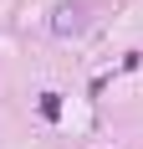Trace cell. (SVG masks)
<instances>
[{"mask_svg":"<svg viewBox=\"0 0 143 149\" xmlns=\"http://www.w3.org/2000/svg\"><path fill=\"white\" fill-rule=\"evenodd\" d=\"M82 21H87V5H67V10H56V31L67 36V31H82Z\"/></svg>","mask_w":143,"mask_h":149,"instance_id":"6da1fadb","label":"cell"},{"mask_svg":"<svg viewBox=\"0 0 143 149\" xmlns=\"http://www.w3.org/2000/svg\"><path fill=\"white\" fill-rule=\"evenodd\" d=\"M41 113H46V118H56V113H61V103H56V93H46V98H41Z\"/></svg>","mask_w":143,"mask_h":149,"instance_id":"7a4b0ae2","label":"cell"}]
</instances>
